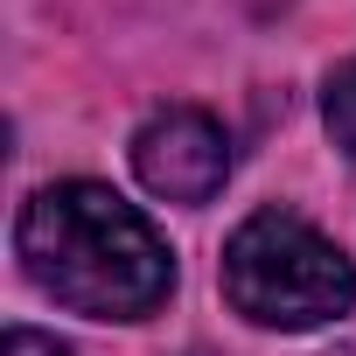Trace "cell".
Listing matches in <instances>:
<instances>
[{
	"label": "cell",
	"instance_id": "4",
	"mask_svg": "<svg viewBox=\"0 0 356 356\" xmlns=\"http://www.w3.org/2000/svg\"><path fill=\"white\" fill-rule=\"evenodd\" d=\"M321 112H328V133H335V147L356 161V56L328 77V91H321Z\"/></svg>",
	"mask_w": 356,
	"mask_h": 356
},
{
	"label": "cell",
	"instance_id": "5",
	"mask_svg": "<svg viewBox=\"0 0 356 356\" xmlns=\"http://www.w3.org/2000/svg\"><path fill=\"white\" fill-rule=\"evenodd\" d=\"M0 356H77V349L56 342V335H35V328H8V349Z\"/></svg>",
	"mask_w": 356,
	"mask_h": 356
},
{
	"label": "cell",
	"instance_id": "3",
	"mask_svg": "<svg viewBox=\"0 0 356 356\" xmlns=\"http://www.w3.org/2000/svg\"><path fill=\"white\" fill-rule=\"evenodd\" d=\"M133 175L161 203H210L231 175V140L210 112L168 105L133 133Z\"/></svg>",
	"mask_w": 356,
	"mask_h": 356
},
{
	"label": "cell",
	"instance_id": "1",
	"mask_svg": "<svg viewBox=\"0 0 356 356\" xmlns=\"http://www.w3.org/2000/svg\"><path fill=\"white\" fill-rule=\"evenodd\" d=\"M29 280L91 321H147L175 293L168 238L105 182H49L15 224Z\"/></svg>",
	"mask_w": 356,
	"mask_h": 356
},
{
	"label": "cell",
	"instance_id": "2",
	"mask_svg": "<svg viewBox=\"0 0 356 356\" xmlns=\"http://www.w3.org/2000/svg\"><path fill=\"white\" fill-rule=\"evenodd\" d=\"M224 300L259 328H321L356 307V266L293 210H252L224 245Z\"/></svg>",
	"mask_w": 356,
	"mask_h": 356
}]
</instances>
